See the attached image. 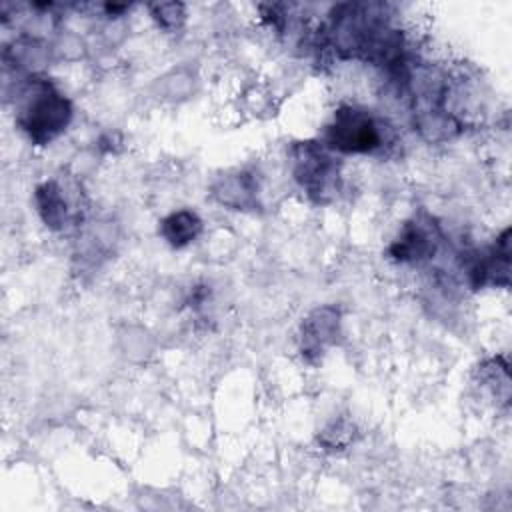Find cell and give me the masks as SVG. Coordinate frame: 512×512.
I'll list each match as a JSON object with an SVG mask.
<instances>
[{
    "label": "cell",
    "mask_w": 512,
    "mask_h": 512,
    "mask_svg": "<svg viewBox=\"0 0 512 512\" xmlns=\"http://www.w3.org/2000/svg\"><path fill=\"white\" fill-rule=\"evenodd\" d=\"M70 120V100L48 80H34L26 86L16 122L34 144L42 146L52 142L66 130Z\"/></svg>",
    "instance_id": "obj_1"
},
{
    "label": "cell",
    "mask_w": 512,
    "mask_h": 512,
    "mask_svg": "<svg viewBox=\"0 0 512 512\" xmlns=\"http://www.w3.org/2000/svg\"><path fill=\"white\" fill-rule=\"evenodd\" d=\"M322 144L340 154H374L386 146V128L370 110L342 104L326 124Z\"/></svg>",
    "instance_id": "obj_2"
},
{
    "label": "cell",
    "mask_w": 512,
    "mask_h": 512,
    "mask_svg": "<svg viewBox=\"0 0 512 512\" xmlns=\"http://www.w3.org/2000/svg\"><path fill=\"white\" fill-rule=\"evenodd\" d=\"M292 174L306 196L326 204L340 188V164L322 142H298L290 150Z\"/></svg>",
    "instance_id": "obj_3"
},
{
    "label": "cell",
    "mask_w": 512,
    "mask_h": 512,
    "mask_svg": "<svg viewBox=\"0 0 512 512\" xmlns=\"http://www.w3.org/2000/svg\"><path fill=\"white\" fill-rule=\"evenodd\" d=\"M438 246V236L432 226H426L418 220L404 224L400 234L390 244L388 252L396 262L404 264H418L428 260Z\"/></svg>",
    "instance_id": "obj_4"
},
{
    "label": "cell",
    "mask_w": 512,
    "mask_h": 512,
    "mask_svg": "<svg viewBox=\"0 0 512 512\" xmlns=\"http://www.w3.org/2000/svg\"><path fill=\"white\" fill-rule=\"evenodd\" d=\"M510 230L506 228L498 242L484 254L480 256L472 268H470V278L476 288L480 286H508V276H510V244H508Z\"/></svg>",
    "instance_id": "obj_5"
},
{
    "label": "cell",
    "mask_w": 512,
    "mask_h": 512,
    "mask_svg": "<svg viewBox=\"0 0 512 512\" xmlns=\"http://www.w3.org/2000/svg\"><path fill=\"white\" fill-rule=\"evenodd\" d=\"M338 332V310L330 306L316 308L304 322H302V354L312 360L320 356L328 344L334 342Z\"/></svg>",
    "instance_id": "obj_6"
},
{
    "label": "cell",
    "mask_w": 512,
    "mask_h": 512,
    "mask_svg": "<svg viewBox=\"0 0 512 512\" xmlns=\"http://www.w3.org/2000/svg\"><path fill=\"white\" fill-rule=\"evenodd\" d=\"M212 196L220 204L230 206L234 210L254 208L256 206V196H258V184H256L254 176L248 174V172L228 174V176H222L214 184Z\"/></svg>",
    "instance_id": "obj_7"
},
{
    "label": "cell",
    "mask_w": 512,
    "mask_h": 512,
    "mask_svg": "<svg viewBox=\"0 0 512 512\" xmlns=\"http://www.w3.org/2000/svg\"><path fill=\"white\" fill-rule=\"evenodd\" d=\"M36 210L42 222L52 230H62L68 222V202L58 182H42L34 192Z\"/></svg>",
    "instance_id": "obj_8"
},
{
    "label": "cell",
    "mask_w": 512,
    "mask_h": 512,
    "mask_svg": "<svg viewBox=\"0 0 512 512\" xmlns=\"http://www.w3.org/2000/svg\"><path fill=\"white\" fill-rule=\"evenodd\" d=\"M202 232V220L192 210H176L160 222V234L172 248H184Z\"/></svg>",
    "instance_id": "obj_9"
},
{
    "label": "cell",
    "mask_w": 512,
    "mask_h": 512,
    "mask_svg": "<svg viewBox=\"0 0 512 512\" xmlns=\"http://www.w3.org/2000/svg\"><path fill=\"white\" fill-rule=\"evenodd\" d=\"M152 16L164 30H174V28H180V24L184 22V6L176 4V2L154 4Z\"/></svg>",
    "instance_id": "obj_10"
}]
</instances>
